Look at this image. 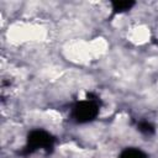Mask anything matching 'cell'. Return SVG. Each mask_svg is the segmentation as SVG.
I'll return each instance as SVG.
<instances>
[{
	"label": "cell",
	"instance_id": "1",
	"mask_svg": "<svg viewBox=\"0 0 158 158\" xmlns=\"http://www.w3.org/2000/svg\"><path fill=\"white\" fill-rule=\"evenodd\" d=\"M99 102L96 99L86 98L78 101L72 110V117L79 123H85L93 121L99 115Z\"/></svg>",
	"mask_w": 158,
	"mask_h": 158
},
{
	"label": "cell",
	"instance_id": "5",
	"mask_svg": "<svg viewBox=\"0 0 158 158\" xmlns=\"http://www.w3.org/2000/svg\"><path fill=\"white\" fill-rule=\"evenodd\" d=\"M137 127H138V130H139L142 133H144V135H151V133L154 132V126H153L151 122H148V121H141Z\"/></svg>",
	"mask_w": 158,
	"mask_h": 158
},
{
	"label": "cell",
	"instance_id": "2",
	"mask_svg": "<svg viewBox=\"0 0 158 158\" xmlns=\"http://www.w3.org/2000/svg\"><path fill=\"white\" fill-rule=\"evenodd\" d=\"M54 138L52 135L44 130H33L27 137L26 151L28 153H35L37 151H48L52 148Z\"/></svg>",
	"mask_w": 158,
	"mask_h": 158
},
{
	"label": "cell",
	"instance_id": "4",
	"mask_svg": "<svg viewBox=\"0 0 158 158\" xmlns=\"http://www.w3.org/2000/svg\"><path fill=\"white\" fill-rule=\"evenodd\" d=\"M120 158H147V156L143 151L135 148V147H130L121 152Z\"/></svg>",
	"mask_w": 158,
	"mask_h": 158
},
{
	"label": "cell",
	"instance_id": "3",
	"mask_svg": "<svg viewBox=\"0 0 158 158\" xmlns=\"http://www.w3.org/2000/svg\"><path fill=\"white\" fill-rule=\"evenodd\" d=\"M133 6H135V2L133 1H127V0H121V1L111 2V7H112V11L115 14H121V12L128 11Z\"/></svg>",
	"mask_w": 158,
	"mask_h": 158
}]
</instances>
